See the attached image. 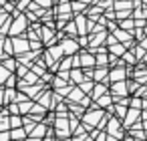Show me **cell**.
<instances>
[{"label": "cell", "mask_w": 147, "mask_h": 141, "mask_svg": "<svg viewBox=\"0 0 147 141\" xmlns=\"http://www.w3.org/2000/svg\"><path fill=\"white\" fill-rule=\"evenodd\" d=\"M55 127H57V135H61V137H65V135L71 133V129L67 127V121H65V119H63V121L59 119V121L55 123Z\"/></svg>", "instance_id": "6da1fadb"}, {"label": "cell", "mask_w": 147, "mask_h": 141, "mask_svg": "<svg viewBox=\"0 0 147 141\" xmlns=\"http://www.w3.org/2000/svg\"><path fill=\"white\" fill-rule=\"evenodd\" d=\"M40 95H42V97H38L40 105H49V99H51V95H49V93H47V95H45V93H40Z\"/></svg>", "instance_id": "8fae6325"}, {"label": "cell", "mask_w": 147, "mask_h": 141, "mask_svg": "<svg viewBox=\"0 0 147 141\" xmlns=\"http://www.w3.org/2000/svg\"><path fill=\"white\" fill-rule=\"evenodd\" d=\"M121 77H123V73H121V71H117V73H113V79H115V81H119Z\"/></svg>", "instance_id": "e0dca14e"}, {"label": "cell", "mask_w": 147, "mask_h": 141, "mask_svg": "<svg viewBox=\"0 0 147 141\" xmlns=\"http://www.w3.org/2000/svg\"><path fill=\"white\" fill-rule=\"evenodd\" d=\"M34 81H36V77H34L32 73H28V75L24 77V83H34Z\"/></svg>", "instance_id": "4fadbf2b"}, {"label": "cell", "mask_w": 147, "mask_h": 141, "mask_svg": "<svg viewBox=\"0 0 147 141\" xmlns=\"http://www.w3.org/2000/svg\"><path fill=\"white\" fill-rule=\"evenodd\" d=\"M30 109H32V103H30V101H26V103L20 105V113H28Z\"/></svg>", "instance_id": "9c48e42d"}, {"label": "cell", "mask_w": 147, "mask_h": 141, "mask_svg": "<svg viewBox=\"0 0 147 141\" xmlns=\"http://www.w3.org/2000/svg\"><path fill=\"white\" fill-rule=\"evenodd\" d=\"M99 115H101V111H93V109H91V111L85 115V119H87V123H93V125H95L97 119H99Z\"/></svg>", "instance_id": "277c9868"}, {"label": "cell", "mask_w": 147, "mask_h": 141, "mask_svg": "<svg viewBox=\"0 0 147 141\" xmlns=\"http://www.w3.org/2000/svg\"><path fill=\"white\" fill-rule=\"evenodd\" d=\"M111 51L119 55V53H123V47H121V45H115V47H111Z\"/></svg>", "instance_id": "5bb4252c"}, {"label": "cell", "mask_w": 147, "mask_h": 141, "mask_svg": "<svg viewBox=\"0 0 147 141\" xmlns=\"http://www.w3.org/2000/svg\"><path fill=\"white\" fill-rule=\"evenodd\" d=\"M111 103V97H101V105H109Z\"/></svg>", "instance_id": "2e32d148"}, {"label": "cell", "mask_w": 147, "mask_h": 141, "mask_svg": "<svg viewBox=\"0 0 147 141\" xmlns=\"http://www.w3.org/2000/svg\"><path fill=\"white\" fill-rule=\"evenodd\" d=\"M69 99H71V101H83V99H85L83 89H73V91H71V95H69Z\"/></svg>", "instance_id": "3957f363"}, {"label": "cell", "mask_w": 147, "mask_h": 141, "mask_svg": "<svg viewBox=\"0 0 147 141\" xmlns=\"http://www.w3.org/2000/svg\"><path fill=\"white\" fill-rule=\"evenodd\" d=\"M95 65V59L91 55H83L81 57V67H93Z\"/></svg>", "instance_id": "5b68a950"}, {"label": "cell", "mask_w": 147, "mask_h": 141, "mask_svg": "<svg viewBox=\"0 0 147 141\" xmlns=\"http://www.w3.org/2000/svg\"><path fill=\"white\" fill-rule=\"evenodd\" d=\"M10 125H12V129H18V127L22 125V121H20L18 117H10Z\"/></svg>", "instance_id": "30bf717a"}, {"label": "cell", "mask_w": 147, "mask_h": 141, "mask_svg": "<svg viewBox=\"0 0 147 141\" xmlns=\"http://www.w3.org/2000/svg\"><path fill=\"white\" fill-rule=\"evenodd\" d=\"M36 4H40V6H51V0H36Z\"/></svg>", "instance_id": "9a60e30c"}, {"label": "cell", "mask_w": 147, "mask_h": 141, "mask_svg": "<svg viewBox=\"0 0 147 141\" xmlns=\"http://www.w3.org/2000/svg\"><path fill=\"white\" fill-rule=\"evenodd\" d=\"M22 28H24V16H20V20L14 24V30H12V34H18V32H22Z\"/></svg>", "instance_id": "8992f818"}, {"label": "cell", "mask_w": 147, "mask_h": 141, "mask_svg": "<svg viewBox=\"0 0 147 141\" xmlns=\"http://www.w3.org/2000/svg\"><path fill=\"white\" fill-rule=\"evenodd\" d=\"M26 141H38V139H36V137H34V139H26Z\"/></svg>", "instance_id": "ffe728a7"}, {"label": "cell", "mask_w": 147, "mask_h": 141, "mask_svg": "<svg viewBox=\"0 0 147 141\" xmlns=\"http://www.w3.org/2000/svg\"><path fill=\"white\" fill-rule=\"evenodd\" d=\"M63 51H65V55H73L77 49H79V45H77V40H65L63 45Z\"/></svg>", "instance_id": "7a4b0ae2"}, {"label": "cell", "mask_w": 147, "mask_h": 141, "mask_svg": "<svg viewBox=\"0 0 147 141\" xmlns=\"http://www.w3.org/2000/svg\"><path fill=\"white\" fill-rule=\"evenodd\" d=\"M4 67H6V69H12V71H14V67H16V63H14L12 59H8V61H4Z\"/></svg>", "instance_id": "7c38bea8"}, {"label": "cell", "mask_w": 147, "mask_h": 141, "mask_svg": "<svg viewBox=\"0 0 147 141\" xmlns=\"http://www.w3.org/2000/svg\"><path fill=\"white\" fill-rule=\"evenodd\" d=\"M32 135H34V137H42V135H47V127H45V125H36V129L32 131Z\"/></svg>", "instance_id": "ba28073f"}, {"label": "cell", "mask_w": 147, "mask_h": 141, "mask_svg": "<svg viewBox=\"0 0 147 141\" xmlns=\"http://www.w3.org/2000/svg\"><path fill=\"white\" fill-rule=\"evenodd\" d=\"M8 137H10V135H8V133H0V141H6V139H8Z\"/></svg>", "instance_id": "ac0fdd59"}, {"label": "cell", "mask_w": 147, "mask_h": 141, "mask_svg": "<svg viewBox=\"0 0 147 141\" xmlns=\"http://www.w3.org/2000/svg\"><path fill=\"white\" fill-rule=\"evenodd\" d=\"M71 77H73L75 83H83V81H85V77H83L81 71H71Z\"/></svg>", "instance_id": "52a82bcc"}, {"label": "cell", "mask_w": 147, "mask_h": 141, "mask_svg": "<svg viewBox=\"0 0 147 141\" xmlns=\"http://www.w3.org/2000/svg\"><path fill=\"white\" fill-rule=\"evenodd\" d=\"M91 87H93V83H85V85H83V91H89Z\"/></svg>", "instance_id": "d6986e66"}, {"label": "cell", "mask_w": 147, "mask_h": 141, "mask_svg": "<svg viewBox=\"0 0 147 141\" xmlns=\"http://www.w3.org/2000/svg\"><path fill=\"white\" fill-rule=\"evenodd\" d=\"M0 45H2V40H0ZM0 51H2V49H0Z\"/></svg>", "instance_id": "44dd1931"}]
</instances>
